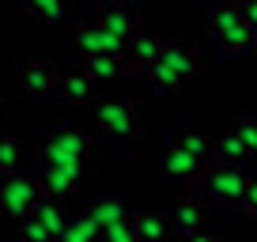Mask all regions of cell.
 <instances>
[{"mask_svg": "<svg viewBox=\"0 0 257 242\" xmlns=\"http://www.w3.org/2000/svg\"><path fill=\"white\" fill-rule=\"evenodd\" d=\"M34 216H38V223L53 234V242H57V234L64 231V223H68V216L61 212V201H53V197H42V201L34 204Z\"/></svg>", "mask_w": 257, "mask_h": 242, "instance_id": "cell-19", "label": "cell"}, {"mask_svg": "<svg viewBox=\"0 0 257 242\" xmlns=\"http://www.w3.org/2000/svg\"><path fill=\"white\" fill-rule=\"evenodd\" d=\"M197 72H201V57H197L193 46H185V42H167L159 61H155L152 68H144V76H148L155 95H174V91L182 87L185 80H193Z\"/></svg>", "mask_w": 257, "mask_h": 242, "instance_id": "cell-1", "label": "cell"}, {"mask_svg": "<svg viewBox=\"0 0 257 242\" xmlns=\"http://www.w3.org/2000/svg\"><path fill=\"white\" fill-rule=\"evenodd\" d=\"M72 46L83 57H125V42H117L113 34L98 31L95 23H76L72 27Z\"/></svg>", "mask_w": 257, "mask_h": 242, "instance_id": "cell-8", "label": "cell"}, {"mask_svg": "<svg viewBox=\"0 0 257 242\" xmlns=\"http://www.w3.org/2000/svg\"><path fill=\"white\" fill-rule=\"evenodd\" d=\"M87 61V68L83 72L91 76L95 83H106V80H117V76H125V57H83Z\"/></svg>", "mask_w": 257, "mask_h": 242, "instance_id": "cell-18", "label": "cell"}, {"mask_svg": "<svg viewBox=\"0 0 257 242\" xmlns=\"http://www.w3.org/2000/svg\"><path fill=\"white\" fill-rule=\"evenodd\" d=\"M38 201H42V189H38L34 178L19 174V170L16 174H0V212H4V216L23 219V216L34 212Z\"/></svg>", "mask_w": 257, "mask_h": 242, "instance_id": "cell-5", "label": "cell"}, {"mask_svg": "<svg viewBox=\"0 0 257 242\" xmlns=\"http://www.w3.org/2000/svg\"><path fill=\"white\" fill-rule=\"evenodd\" d=\"M212 42H216L219 49H227V53H242V49L257 46V31L246 27V23H234V27H227V31H219Z\"/></svg>", "mask_w": 257, "mask_h": 242, "instance_id": "cell-17", "label": "cell"}, {"mask_svg": "<svg viewBox=\"0 0 257 242\" xmlns=\"http://www.w3.org/2000/svg\"><path fill=\"white\" fill-rule=\"evenodd\" d=\"M242 212L257 216V178H246V189H242V201H238Z\"/></svg>", "mask_w": 257, "mask_h": 242, "instance_id": "cell-28", "label": "cell"}, {"mask_svg": "<svg viewBox=\"0 0 257 242\" xmlns=\"http://www.w3.org/2000/svg\"><path fill=\"white\" fill-rule=\"evenodd\" d=\"M102 238L106 242H137V231H133V219H121V223H113V227H106L102 231Z\"/></svg>", "mask_w": 257, "mask_h": 242, "instance_id": "cell-27", "label": "cell"}, {"mask_svg": "<svg viewBox=\"0 0 257 242\" xmlns=\"http://www.w3.org/2000/svg\"><path fill=\"white\" fill-rule=\"evenodd\" d=\"M242 144L234 140V133L227 129V133H219L216 140H212V163H227V167H238L242 163Z\"/></svg>", "mask_w": 257, "mask_h": 242, "instance_id": "cell-20", "label": "cell"}, {"mask_svg": "<svg viewBox=\"0 0 257 242\" xmlns=\"http://www.w3.org/2000/svg\"><path fill=\"white\" fill-rule=\"evenodd\" d=\"M201 223H204V201H197V197L178 201V208H174V231L182 234V238H189L193 231H201Z\"/></svg>", "mask_w": 257, "mask_h": 242, "instance_id": "cell-15", "label": "cell"}, {"mask_svg": "<svg viewBox=\"0 0 257 242\" xmlns=\"http://www.w3.org/2000/svg\"><path fill=\"white\" fill-rule=\"evenodd\" d=\"M23 91L31 98H49L57 91V68L49 61H31L23 68Z\"/></svg>", "mask_w": 257, "mask_h": 242, "instance_id": "cell-11", "label": "cell"}, {"mask_svg": "<svg viewBox=\"0 0 257 242\" xmlns=\"http://www.w3.org/2000/svg\"><path fill=\"white\" fill-rule=\"evenodd\" d=\"M133 231H137V242H163L170 231V219L163 212H140L133 216Z\"/></svg>", "mask_w": 257, "mask_h": 242, "instance_id": "cell-16", "label": "cell"}, {"mask_svg": "<svg viewBox=\"0 0 257 242\" xmlns=\"http://www.w3.org/2000/svg\"><path fill=\"white\" fill-rule=\"evenodd\" d=\"M0 98H4V91H0Z\"/></svg>", "mask_w": 257, "mask_h": 242, "instance_id": "cell-31", "label": "cell"}, {"mask_svg": "<svg viewBox=\"0 0 257 242\" xmlns=\"http://www.w3.org/2000/svg\"><path fill=\"white\" fill-rule=\"evenodd\" d=\"M91 23L98 27V31H106V34H113L117 42H125L128 46V38L140 31V16L128 4H121V0H98L95 4V19Z\"/></svg>", "mask_w": 257, "mask_h": 242, "instance_id": "cell-7", "label": "cell"}, {"mask_svg": "<svg viewBox=\"0 0 257 242\" xmlns=\"http://www.w3.org/2000/svg\"><path fill=\"white\" fill-rule=\"evenodd\" d=\"M231 133H234V140L242 144L246 155H257V117H234Z\"/></svg>", "mask_w": 257, "mask_h": 242, "instance_id": "cell-24", "label": "cell"}, {"mask_svg": "<svg viewBox=\"0 0 257 242\" xmlns=\"http://www.w3.org/2000/svg\"><path fill=\"white\" fill-rule=\"evenodd\" d=\"M57 91H61L64 102L83 106V102H91V95H95V80H91L87 72H64L61 80H57Z\"/></svg>", "mask_w": 257, "mask_h": 242, "instance_id": "cell-12", "label": "cell"}, {"mask_svg": "<svg viewBox=\"0 0 257 242\" xmlns=\"http://www.w3.org/2000/svg\"><path fill=\"white\" fill-rule=\"evenodd\" d=\"M19 238H23V242H53V234H49L46 227L38 223V216L31 212V216L19 219Z\"/></svg>", "mask_w": 257, "mask_h": 242, "instance_id": "cell-26", "label": "cell"}, {"mask_svg": "<svg viewBox=\"0 0 257 242\" xmlns=\"http://www.w3.org/2000/svg\"><path fill=\"white\" fill-rule=\"evenodd\" d=\"M159 167H163V174H167L170 182H197L208 163L193 159L178 140H170V144H163V152H159Z\"/></svg>", "mask_w": 257, "mask_h": 242, "instance_id": "cell-9", "label": "cell"}, {"mask_svg": "<svg viewBox=\"0 0 257 242\" xmlns=\"http://www.w3.org/2000/svg\"><path fill=\"white\" fill-rule=\"evenodd\" d=\"M234 23H242L238 0H212V4H208V12H204V27H208L212 38H216L219 31H227V27H234Z\"/></svg>", "mask_w": 257, "mask_h": 242, "instance_id": "cell-14", "label": "cell"}, {"mask_svg": "<svg viewBox=\"0 0 257 242\" xmlns=\"http://www.w3.org/2000/svg\"><path fill=\"white\" fill-rule=\"evenodd\" d=\"M91 152V137L80 125H57L42 144V163H87Z\"/></svg>", "mask_w": 257, "mask_h": 242, "instance_id": "cell-3", "label": "cell"}, {"mask_svg": "<svg viewBox=\"0 0 257 242\" xmlns=\"http://www.w3.org/2000/svg\"><path fill=\"white\" fill-rule=\"evenodd\" d=\"M238 16L246 27H253L257 31V0H238Z\"/></svg>", "mask_w": 257, "mask_h": 242, "instance_id": "cell-29", "label": "cell"}, {"mask_svg": "<svg viewBox=\"0 0 257 242\" xmlns=\"http://www.w3.org/2000/svg\"><path fill=\"white\" fill-rule=\"evenodd\" d=\"M87 216H91V223L98 227V231H106V227H113V223H121V219L128 216L125 212V204H121V197H113V193H106V197H98V201H91V208H87Z\"/></svg>", "mask_w": 257, "mask_h": 242, "instance_id": "cell-13", "label": "cell"}, {"mask_svg": "<svg viewBox=\"0 0 257 242\" xmlns=\"http://www.w3.org/2000/svg\"><path fill=\"white\" fill-rule=\"evenodd\" d=\"M23 8L31 12L38 23H61L68 16V0H23Z\"/></svg>", "mask_w": 257, "mask_h": 242, "instance_id": "cell-22", "label": "cell"}, {"mask_svg": "<svg viewBox=\"0 0 257 242\" xmlns=\"http://www.w3.org/2000/svg\"><path fill=\"white\" fill-rule=\"evenodd\" d=\"M242 189H246V174L242 167H227V163H208L204 174L197 178V201H212L223 204V208H234L242 201Z\"/></svg>", "mask_w": 257, "mask_h": 242, "instance_id": "cell-2", "label": "cell"}, {"mask_svg": "<svg viewBox=\"0 0 257 242\" xmlns=\"http://www.w3.org/2000/svg\"><path fill=\"white\" fill-rule=\"evenodd\" d=\"M83 174H87V163H42L34 182H38L42 197L61 201V197H68V193H76V189H80Z\"/></svg>", "mask_w": 257, "mask_h": 242, "instance_id": "cell-6", "label": "cell"}, {"mask_svg": "<svg viewBox=\"0 0 257 242\" xmlns=\"http://www.w3.org/2000/svg\"><path fill=\"white\" fill-rule=\"evenodd\" d=\"M178 144L185 148V152L193 155V159H201V163H212V140L204 137V133H182V137H174Z\"/></svg>", "mask_w": 257, "mask_h": 242, "instance_id": "cell-25", "label": "cell"}, {"mask_svg": "<svg viewBox=\"0 0 257 242\" xmlns=\"http://www.w3.org/2000/svg\"><path fill=\"white\" fill-rule=\"evenodd\" d=\"M98 227L91 223V216L87 212H83V216H76V219H68V223H64V231L57 234V242H98Z\"/></svg>", "mask_w": 257, "mask_h": 242, "instance_id": "cell-21", "label": "cell"}, {"mask_svg": "<svg viewBox=\"0 0 257 242\" xmlns=\"http://www.w3.org/2000/svg\"><path fill=\"white\" fill-rule=\"evenodd\" d=\"M19 163H23V144H19V137L0 133V174H16Z\"/></svg>", "mask_w": 257, "mask_h": 242, "instance_id": "cell-23", "label": "cell"}, {"mask_svg": "<svg viewBox=\"0 0 257 242\" xmlns=\"http://www.w3.org/2000/svg\"><path fill=\"white\" fill-rule=\"evenodd\" d=\"M185 242H219V234H212V231H204V227H201V231H193Z\"/></svg>", "mask_w": 257, "mask_h": 242, "instance_id": "cell-30", "label": "cell"}, {"mask_svg": "<svg viewBox=\"0 0 257 242\" xmlns=\"http://www.w3.org/2000/svg\"><path fill=\"white\" fill-rule=\"evenodd\" d=\"M163 46H167V38H163L159 31H137L133 38H128V46H125V68H128V72H144V68H152L155 61H159Z\"/></svg>", "mask_w": 257, "mask_h": 242, "instance_id": "cell-10", "label": "cell"}, {"mask_svg": "<svg viewBox=\"0 0 257 242\" xmlns=\"http://www.w3.org/2000/svg\"><path fill=\"white\" fill-rule=\"evenodd\" d=\"M95 125L98 133L106 137H117V140H128L140 133V117H137V106L128 102V98L113 95V98H102L95 106Z\"/></svg>", "mask_w": 257, "mask_h": 242, "instance_id": "cell-4", "label": "cell"}]
</instances>
